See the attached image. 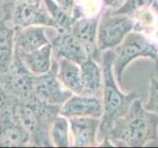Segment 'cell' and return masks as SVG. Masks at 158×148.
Returning <instances> with one entry per match:
<instances>
[{
  "instance_id": "obj_9",
  "label": "cell",
  "mask_w": 158,
  "mask_h": 148,
  "mask_svg": "<svg viewBox=\"0 0 158 148\" xmlns=\"http://www.w3.org/2000/svg\"><path fill=\"white\" fill-rule=\"evenodd\" d=\"M57 62L54 60L52 66L47 73L36 76L35 79V95L43 102L51 105L62 106L73 94L63 87L57 75Z\"/></svg>"
},
{
  "instance_id": "obj_1",
  "label": "cell",
  "mask_w": 158,
  "mask_h": 148,
  "mask_svg": "<svg viewBox=\"0 0 158 148\" xmlns=\"http://www.w3.org/2000/svg\"><path fill=\"white\" fill-rule=\"evenodd\" d=\"M104 138H108L114 146L142 147L149 142L158 143V116L146 110L136 98Z\"/></svg>"
},
{
  "instance_id": "obj_13",
  "label": "cell",
  "mask_w": 158,
  "mask_h": 148,
  "mask_svg": "<svg viewBox=\"0 0 158 148\" xmlns=\"http://www.w3.org/2000/svg\"><path fill=\"white\" fill-rule=\"evenodd\" d=\"M59 115L67 118L73 117H91L101 118L103 116L102 98L83 94H73L63 104Z\"/></svg>"
},
{
  "instance_id": "obj_8",
  "label": "cell",
  "mask_w": 158,
  "mask_h": 148,
  "mask_svg": "<svg viewBox=\"0 0 158 148\" xmlns=\"http://www.w3.org/2000/svg\"><path fill=\"white\" fill-rule=\"evenodd\" d=\"M2 19L11 24L15 29L29 26H43L57 30L56 24L49 16L43 2L17 3Z\"/></svg>"
},
{
  "instance_id": "obj_5",
  "label": "cell",
  "mask_w": 158,
  "mask_h": 148,
  "mask_svg": "<svg viewBox=\"0 0 158 148\" xmlns=\"http://www.w3.org/2000/svg\"><path fill=\"white\" fill-rule=\"evenodd\" d=\"M135 30V21L126 14L114 13L106 8L101 12L98 23L97 43L99 49L103 52L113 49L120 44L126 36Z\"/></svg>"
},
{
  "instance_id": "obj_2",
  "label": "cell",
  "mask_w": 158,
  "mask_h": 148,
  "mask_svg": "<svg viewBox=\"0 0 158 148\" xmlns=\"http://www.w3.org/2000/svg\"><path fill=\"white\" fill-rule=\"evenodd\" d=\"M9 97L15 117L31 135L32 145L52 146L49 128L59 115L61 106L43 102L36 96L31 99H19L9 94Z\"/></svg>"
},
{
  "instance_id": "obj_14",
  "label": "cell",
  "mask_w": 158,
  "mask_h": 148,
  "mask_svg": "<svg viewBox=\"0 0 158 148\" xmlns=\"http://www.w3.org/2000/svg\"><path fill=\"white\" fill-rule=\"evenodd\" d=\"M46 27L29 26L15 29V48L18 52L29 53L51 43L46 34Z\"/></svg>"
},
{
  "instance_id": "obj_3",
  "label": "cell",
  "mask_w": 158,
  "mask_h": 148,
  "mask_svg": "<svg viewBox=\"0 0 158 148\" xmlns=\"http://www.w3.org/2000/svg\"><path fill=\"white\" fill-rule=\"evenodd\" d=\"M115 58L114 49H107L102 52L101 66L103 70V116L101 117L97 138L101 140L107 135L113 123L127 113L131 103L137 98L135 92L123 93L118 86L114 74L113 63Z\"/></svg>"
},
{
  "instance_id": "obj_11",
  "label": "cell",
  "mask_w": 158,
  "mask_h": 148,
  "mask_svg": "<svg viewBox=\"0 0 158 148\" xmlns=\"http://www.w3.org/2000/svg\"><path fill=\"white\" fill-rule=\"evenodd\" d=\"M100 15L95 17H82L72 25L70 32L85 48L89 57L101 63L102 51L98 47L97 32Z\"/></svg>"
},
{
  "instance_id": "obj_17",
  "label": "cell",
  "mask_w": 158,
  "mask_h": 148,
  "mask_svg": "<svg viewBox=\"0 0 158 148\" xmlns=\"http://www.w3.org/2000/svg\"><path fill=\"white\" fill-rule=\"evenodd\" d=\"M56 75L63 87L72 94L82 93L80 64L68 59H57Z\"/></svg>"
},
{
  "instance_id": "obj_16",
  "label": "cell",
  "mask_w": 158,
  "mask_h": 148,
  "mask_svg": "<svg viewBox=\"0 0 158 148\" xmlns=\"http://www.w3.org/2000/svg\"><path fill=\"white\" fill-rule=\"evenodd\" d=\"M16 52L25 66L36 76L47 73L52 66V47L51 43L33 52L21 53L17 51Z\"/></svg>"
},
{
  "instance_id": "obj_19",
  "label": "cell",
  "mask_w": 158,
  "mask_h": 148,
  "mask_svg": "<svg viewBox=\"0 0 158 148\" xmlns=\"http://www.w3.org/2000/svg\"><path fill=\"white\" fill-rule=\"evenodd\" d=\"M49 137L52 146L68 147L72 146L70 137L69 121L66 117L57 115L49 128Z\"/></svg>"
},
{
  "instance_id": "obj_21",
  "label": "cell",
  "mask_w": 158,
  "mask_h": 148,
  "mask_svg": "<svg viewBox=\"0 0 158 148\" xmlns=\"http://www.w3.org/2000/svg\"><path fill=\"white\" fill-rule=\"evenodd\" d=\"M143 106L149 112L158 116V64L151 73L149 78V88H148V98Z\"/></svg>"
},
{
  "instance_id": "obj_25",
  "label": "cell",
  "mask_w": 158,
  "mask_h": 148,
  "mask_svg": "<svg viewBox=\"0 0 158 148\" xmlns=\"http://www.w3.org/2000/svg\"><path fill=\"white\" fill-rule=\"evenodd\" d=\"M127 0H102L103 6L111 10H117L126 3Z\"/></svg>"
},
{
  "instance_id": "obj_7",
  "label": "cell",
  "mask_w": 158,
  "mask_h": 148,
  "mask_svg": "<svg viewBox=\"0 0 158 148\" xmlns=\"http://www.w3.org/2000/svg\"><path fill=\"white\" fill-rule=\"evenodd\" d=\"M36 75L25 66L15 49V56L8 70L0 74V85L7 93L19 99L35 97Z\"/></svg>"
},
{
  "instance_id": "obj_22",
  "label": "cell",
  "mask_w": 158,
  "mask_h": 148,
  "mask_svg": "<svg viewBox=\"0 0 158 148\" xmlns=\"http://www.w3.org/2000/svg\"><path fill=\"white\" fill-rule=\"evenodd\" d=\"M77 6L83 17H95L103 11L102 0H76Z\"/></svg>"
},
{
  "instance_id": "obj_23",
  "label": "cell",
  "mask_w": 158,
  "mask_h": 148,
  "mask_svg": "<svg viewBox=\"0 0 158 148\" xmlns=\"http://www.w3.org/2000/svg\"><path fill=\"white\" fill-rule=\"evenodd\" d=\"M54 2L58 6H60L63 10H65L66 12L71 14L76 20L83 17L82 13L80 12V10H79L77 6L76 0H54Z\"/></svg>"
},
{
  "instance_id": "obj_24",
  "label": "cell",
  "mask_w": 158,
  "mask_h": 148,
  "mask_svg": "<svg viewBox=\"0 0 158 148\" xmlns=\"http://www.w3.org/2000/svg\"><path fill=\"white\" fill-rule=\"evenodd\" d=\"M20 2H37V3H42L43 0H3L2 2V17L6 16L9 13L10 10L12 9L14 5Z\"/></svg>"
},
{
  "instance_id": "obj_18",
  "label": "cell",
  "mask_w": 158,
  "mask_h": 148,
  "mask_svg": "<svg viewBox=\"0 0 158 148\" xmlns=\"http://www.w3.org/2000/svg\"><path fill=\"white\" fill-rule=\"evenodd\" d=\"M15 28L0 19V74L11 66L15 56Z\"/></svg>"
},
{
  "instance_id": "obj_20",
  "label": "cell",
  "mask_w": 158,
  "mask_h": 148,
  "mask_svg": "<svg viewBox=\"0 0 158 148\" xmlns=\"http://www.w3.org/2000/svg\"><path fill=\"white\" fill-rule=\"evenodd\" d=\"M43 3L48 12L49 16L52 18L54 23L56 24L57 30H64V31H70L72 25L77 20L71 14L63 10L60 6L54 2V0H43Z\"/></svg>"
},
{
  "instance_id": "obj_10",
  "label": "cell",
  "mask_w": 158,
  "mask_h": 148,
  "mask_svg": "<svg viewBox=\"0 0 158 148\" xmlns=\"http://www.w3.org/2000/svg\"><path fill=\"white\" fill-rule=\"evenodd\" d=\"M51 43L52 56L56 60L64 58L81 64L89 57L85 48L70 31L56 30V34L52 39Z\"/></svg>"
},
{
  "instance_id": "obj_15",
  "label": "cell",
  "mask_w": 158,
  "mask_h": 148,
  "mask_svg": "<svg viewBox=\"0 0 158 148\" xmlns=\"http://www.w3.org/2000/svg\"><path fill=\"white\" fill-rule=\"evenodd\" d=\"M83 95L102 98L103 94V70L101 63L88 57L80 64Z\"/></svg>"
},
{
  "instance_id": "obj_12",
  "label": "cell",
  "mask_w": 158,
  "mask_h": 148,
  "mask_svg": "<svg viewBox=\"0 0 158 148\" xmlns=\"http://www.w3.org/2000/svg\"><path fill=\"white\" fill-rule=\"evenodd\" d=\"M70 137L72 146L94 147L98 146L97 141L101 118L91 117H69Z\"/></svg>"
},
{
  "instance_id": "obj_4",
  "label": "cell",
  "mask_w": 158,
  "mask_h": 148,
  "mask_svg": "<svg viewBox=\"0 0 158 148\" xmlns=\"http://www.w3.org/2000/svg\"><path fill=\"white\" fill-rule=\"evenodd\" d=\"M113 69L118 83H122L123 72L128 64L137 58H149L158 64V46L151 42L144 34L137 31L128 33L123 41L114 49Z\"/></svg>"
},
{
  "instance_id": "obj_6",
  "label": "cell",
  "mask_w": 158,
  "mask_h": 148,
  "mask_svg": "<svg viewBox=\"0 0 158 148\" xmlns=\"http://www.w3.org/2000/svg\"><path fill=\"white\" fill-rule=\"evenodd\" d=\"M31 144V135L15 117L9 94L0 85V146L16 147Z\"/></svg>"
}]
</instances>
